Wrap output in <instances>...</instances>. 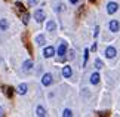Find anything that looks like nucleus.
Here are the masks:
<instances>
[{"instance_id": "nucleus-1", "label": "nucleus", "mask_w": 120, "mask_h": 117, "mask_svg": "<svg viewBox=\"0 0 120 117\" xmlns=\"http://www.w3.org/2000/svg\"><path fill=\"white\" fill-rule=\"evenodd\" d=\"M67 50H68V45H67V42H61L58 46V49H56V53L59 55L61 58L65 57V53H67Z\"/></svg>"}, {"instance_id": "nucleus-2", "label": "nucleus", "mask_w": 120, "mask_h": 117, "mask_svg": "<svg viewBox=\"0 0 120 117\" xmlns=\"http://www.w3.org/2000/svg\"><path fill=\"white\" fill-rule=\"evenodd\" d=\"M45 18H46V15H45V11L43 9H37V11L34 12V19H36V22H43L45 21Z\"/></svg>"}, {"instance_id": "nucleus-3", "label": "nucleus", "mask_w": 120, "mask_h": 117, "mask_svg": "<svg viewBox=\"0 0 120 117\" xmlns=\"http://www.w3.org/2000/svg\"><path fill=\"white\" fill-rule=\"evenodd\" d=\"M116 55H117V50L114 46H108L107 49H105V57H107L108 59H113V58H116Z\"/></svg>"}, {"instance_id": "nucleus-4", "label": "nucleus", "mask_w": 120, "mask_h": 117, "mask_svg": "<svg viewBox=\"0 0 120 117\" xmlns=\"http://www.w3.org/2000/svg\"><path fill=\"white\" fill-rule=\"evenodd\" d=\"M53 55H55V48L53 46H46L43 49V57L45 58H52Z\"/></svg>"}, {"instance_id": "nucleus-5", "label": "nucleus", "mask_w": 120, "mask_h": 117, "mask_svg": "<svg viewBox=\"0 0 120 117\" xmlns=\"http://www.w3.org/2000/svg\"><path fill=\"white\" fill-rule=\"evenodd\" d=\"M52 82H53L52 74H49V73H46L45 76L41 77V85H43V86H50V85H52Z\"/></svg>"}, {"instance_id": "nucleus-6", "label": "nucleus", "mask_w": 120, "mask_h": 117, "mask_svg": "<svg viewBox=\"0 0 120 117\" xmlns=\"http://www.w3.org/2000/svg\"><path fill=\"white\" fill-rule=\"evenodd\" d=\"M108 28H110V31L117 33V31L120 30V22H119V21H116V19L110 21V22H108Z\"/></svg>"}, {"instance_id": "nucleus-7", "label": "nucleus", "mask_w": 120, "mask_h": 117, "mask_svg": "<svg viewBox=\"0 0 120 117\" xmlns=\"http://www.w3.org/2000/svg\"><path fill=\"white\" fill-rule=\"evenodd\" d=\"M117 9H119V4L116 2H110L107 4V12L110 13V15H113V13H116L117 12Z\"/></svg>"}, {"instance_id": "nucleus-8", "label": "nucleus", "mask_w": 120, "mask_h": 117, "mask_svg": "<svg viewBox=\"0 0 120 117\" xmlns=\"http://www.w3.org/2000/svg\"><path fill=\"white\" fill-rule=\"evenodd\" d=\"M73 76V70L70 65H64V68H62V77L64 79H70Z\"/></svg>"}, {"instance_id": "nucleus-9", "label": "nucleus", "mask_w": 120, "mask_h": 117, "mask_svg": "<svg viewBox=\"0 0 120 117\" xmlns=\"http://www.w3.org/2000/svg\"><path fill=\"white\" fill-rule=\"evenodd\" d=\"M27 89H28V86H27L25 83H21V85L16 87V92L19 93V95H25V93H27Z\"/></svg>"}, {"instance_id": "nucleus-10", "label": "nucleus", "mask_w": 120, "mask_h": 117, "mask_svg": "<svg viewBox=\"0 0 120 117\" xmlns=\"http://www.w3.org/2000/svg\"><path fill=\"white\" fill-rule=\"evenodd\" d=\"M31 70H33V62H31V61H25L24 65H22V71L28 73V71H31Z\"/></svg>"}, {"instance_id": "nucleus-11", "label": "nucleus", "mask_w": 120, "mask_h": 117, "mask_svg": "<svg viewBox=\"0 0 120 117\" xmlns=\"http://www.w3.org/2000/svg\"><path fill=\"white\" fill-rule=\"evenodd\" d=\"M99 80H101V76H99V73H94L90 76V83L92 85H98L99 83Z\"/></svg>"}, {"instance_id": "nucleus-12", "label": "nucleus", "mask_w": 120, "mask_h": 117, "mask_svg": "<svg viewBox=\"0 0 120 117\" xmlns=\"http://www.w3.org/2000/svg\"><path fill=\"white\" fill-rule=\"evenodd\" d=\"M46 30H48V31H55V30H56V22H55V21H48V24H46Z\"/></svg>"}, {"instance_id": "nucleus-13", "label": "nucleus", "mask_w": 120, "mask_h": 117, "mask_svg": "<svg viewBox=\"0 0 120 117\" xmlns=\"http://www.w3.org/2000/svg\"><path fill=\"white\" fill-rule=\"evenodd\" d=\"M36 116H39V117H43V116H46V110H45V107L39 105L37 108H36Z\"/></svg>"}, {"instance_id": "nucleus-14", "label": "nucleus", "mask_w": 120, "mask_h": 117, "mask_svg": "<svg viewBox=\"0 0 120 117\" xmlns=\"http://www.w3.org/2000/svg\"><path fill=\"white\" fill-rule=\"evenodd\" d=\"M9 28V22H8V19H0V30L2 31H4V30H8Z\"/></svg>"}, {"instance_id": "nucleus-15", "label": "nucleus", "mask_w": 120, "mask_h": 117, "mask_svg": "<svg viewBox=\"0 0 120 117\" xmlns=\"http://www.w3.org/2000/svg\"><path fill=\"white\" fill-rule=\"evenodd\" d=\"M36 43H37L39 46H43V45H45V36H43V34L37 36V37H36Z\"/></svg>"}, {"instance_id": "nucleus-16", "label": "nucleus", "mask_w": 120, "mask_h": 117, "mask_svg": "<svg viewBox=\"0 0 120 117\" xmlns=\"http://www.w3.org/2000/svg\"><path fill=\"white\" fill-rule=\"evenodd\" d=\"M28 21H30V13L24 12L22 13V22H24V24H28Z\"/></svg>"}, {"instance_id": "nucleus-17", "label": "nucleus", "mask_w": 120, "mask_h": 117, "mask_svg": "<svg viewBox=\"0 0 120 117\" xmlns=\"http://www.w3.org/2000/svg\"><path fill=\"white\" fill-rule=\"evenodd\" d=\"M62 116H65V117H71V116H73V111H71L70 108H65V110L62 111Z\"/></svg>"}, {"instance_id": "nucleus-18", "label": "nucleus", "mask_w": 120, "mask_h": 117, "mask_svg": "<svg viewBox=\"0 0 120 117\" xmlns=\"http://www.w3.org/2000/svg\"><path fill=\"white\" fill-rule=\"evenodd\" d=\"M95 67H96V68H102V67H104V62H102L99 58L95 59Z\"/></svg>"}, {"instance_id": "nucleus-19", "label": "nucleus", "mask_w": 120, "mask_h": 117, "mask_svg": "<svg viewBox=\"0 0 120 117\" xmlns=\"http://www.w3.org/2000/svg\"><path fill=\"white\" fill-rule=\"evenodd\" d=\"M87 57H89V49H85V61H83V64H86Z\"/></svg>"}, {"instance_id": "nucleus-20", "label": "nucleus", "mask_w": 120, "mask_h": 117, "mask_svg": "<svg viewBox=\"0 0 120 117\" xmlns=\"http://www.w3.org/2000/svg\"><path fill=\"white\" fill-rule=\"evenodd\" d=\"M37 3H39V0H28V6H34Z\"/></svg>"}, {"instance_id": "nucleus-21", "label": "nucleus", "mask_w": 120, "mask_h": 117, "mask_svg": "<svg viewBox=\"0 0 120 117\" xmlns=\"http://www.w3.org/2000/svg\"><path fill=\"white\" fill-rule=\"evenodd\" d=\"M15 6H16L18 9H19V11H24V6H22V4H21L19 2H16V4H15Z\"/></svg>"}, {"instance_id": "nucleus-22", "label": "nucleus", "mask_w": 120, "mask_h": 117, "mask_svg": "<svg viewBox=\"0 0 120 117\" xmlns=\"http://www.w3.org/2000/svg\"><path fill=\"white\" fill-rule=\"evenodd\" d=\"M6 93H8V96H9V98L12 96V91H11V87H6Z\"/></svg>"}, {"instance_id": "nucleus-23", "label": "nucleus", "mask_w": 120, "mask_h": 117, "mask_svg": "<svg viewBox=\"0 0 120 117\" xmlns=\"http://www.w3.org/2000/svg\"><path fill=\"white\" fill-rule=\"evenodd\" d=\"M98 33H99V27H96V28H95V31H94V36L96 37V36H98Z\"/></svg>"}, {"instance_id": "nucleus-24", "label": "nucleus", "mask_w": 120, "mask_h": 117, "mask_svg": "<svg viewBox=\"0 0 120 117\" xmlns=\"http://www.w3.org/2000/svg\"><path fill=\"white\" fill-rule=\"evenodd\" d=\"M2 116H4V110L2 108V107H0V117H2Z\"/></svg>"}, {"instance_id": "nucleus-25", "label": "nucleus", "mask_w": 120, "mask_h": 117, "mask_svg": "<svg viewBox=\"0 0 120 117\" xmlns=\"http://www.w3.org/2000/svg\"><path fill=\"white\" fill-rule=\"evenodd\" d=\"M70 3L71 4H77V3H79V0H70Z\"/></svg>"}, {"instance_id": "nucleus-26", "label": "nucleus", "mask_w": 120, "mask_h": 117, "mask_svg": "<svg viewBox=\"0 0 120 117\" xmlns=\"http://www.w3.org/2000/svg\"><path fill=\"white\" fill-rule=\"evenodd\" d=\"M90 2H95V0H90Z\"/></svg>"}]
</instances>
